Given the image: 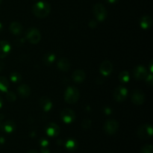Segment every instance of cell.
Wrapping results in <instances>:
<instances>
[{"label":"cell","instance_id":"cell-1","mask_svg":"<svg viewBox=\"0 0 153 153\" xmlns=\"http://www.w3.org/2000/svg\"><path fill=\"white\" fill-rule=\"evenodd\" d=\"M32 12L34 16L38 18L46 17L51 12L50 4L45 1H37L33 5Z\"/></svg>","mask_w":153,"mask_h":153},{"label":"cell","instance_id":"cell-2","mask_svg":"<svg viewBox=\"0 0 153 153\" xmlns=\"http://www.w3.org/2000/svg\"><path fill=\"white\" fill-rule=\"evenodd\" d=\"M80 97V92L77 88L74 86H70L66 89L64 94V100L68 104H74L77 102Z\"/></svg>","mask_w":153,"mask_h":153},{"label":"cell","instance_id":"cell-3","mask_svg":"<svg viewBox=\"0 0 153 153\" xmlns=\"http://www.w3.org/2000/svg\"><path fill=\"white\" fill-rule=\"evenodd\" d=\"M93 13L96 19L100 22H102L107 18V10L101 3H97L93 7Z\"/></svg>","mask_w":153,"mask_h":153},{"label":"cell","instance_id":"cell-4","mask_svg":"<svg viewBox=\"0 0 153 153\" xmlns=\"http://www.w3.org/2000/svg\"><path fill=\"white\" fill-rule=\"evenodd\" d=\"M26 39L28 40V42L32 44H37L41 40V34L40 31L36 28H29L26 31L25 34Z\"/></svg>","mask_w":153,"mask_h":153},{"label":"cell","instance_id":"cell-5","mask_svg":"<svg viewBox=\"0 0 153 153\" xmlns=\"http://www.w3.org/2000/svg\"><path fill=\"white\" fill-rule=\"evenodd\" d=\"M137 136L143 140L151 138L152 136V126L150 124H143L140 126L137 129Z\"/></svg>","mask_w":153,"mask_h":153},{"label":"cell","instance_id":"cell-6","mask_svg":"<svg viewBox=\"0 0 153 153\" xmlns=\"http://www.w3.org/2000/svg\"><path fill=\"white\" fill-rule=\"evenodd\" d=\"M119 128V123L113 119L108 120L105 121L103 126L104 131L107 134H114L118 131Z\"/></svg>","mask_w":153,"mask_h":153},{"label":"cell","instance_id":"cell-7","mask_svg":"<svg viewBox=\"0 0 153 153\" xmlns=\"http://www.w3.org/2000/svg\"><path fill=\"white\" fill-rule=\"evenodd\" d=\"M128 97V90L123 86H118L114 91V98L118 102H123Z\"/></svg>","mask_w":153,"mask_h":153},{"label":"cell","instance_id":"cell-8","mask_svg":"<svg viewBox=\"0 0 153 153\" xmlns=\"http://www.w3.org/2000/svg\"><path fill=\"white\" fill-rule=\"evenodd\" d=\"M61 118L67 124L72 123L76 119V114L72 109L65 108L61 111Z\"/></svg>","mask_w":153,"mask_h":153},{"label":"cell","instance_id":"cell-9","mask_svg":"<svg viewBox=\"0 0 153 153\" xmlns=\"http://www.w3.org/2000/svg\"><path fill=\"white\" fill-rule=\"evenodd\" d=\"M131 100L136 105H140L145 101L144 93L141 90H134L131 95Z\"/></svg>","mask_w":153,"mask_h":153},{"label":"cell","instance_id":"cell-10","mask_svg":"<svg viewBox=\"0 0 153 153\" xmlns=\"http://www.w3.org/2000/svg\"><path fill=\"white\" fill-rule=\"evenodd\" d=\"M133 75L137 80H145L148 76V72L144 67L139 65L134 69Z\"/></svg>","mask_w":153,"mask_h":153},{"label":"cell","instance_id":"cell-11","mask_svg":"<svg viewBox=\"0 0 153 153\" xmlns=\"http://www.w3.org/2000/svg\"><path fill=\"white\" fill-rule=\"evenodd\" d=\"M113 71V65L109 61H104L100 66V72L104 76H108Z\"/></svg>","mask_w":153,"mask_h":153},{"label":"cell","instance_id":"cell-12","mask_svg":"<svg viewBox=\"0 0 153 153\" xmlns=\"http://www.w3.org/2000/svg\"><path fill=\"white\" fill-rule=\"evenodd\" d=\"M46 133L49 137H56L60 133V127L55 123H51L46 127Z\"/></svg>","mask_w":153,"mask_h":153},{"label":"cell","instance_id":"cell-13","mask_svg":"<svg viewBox=\"0 0 153 153\" xmlns=\"http://www.w3.org/2000/svg\"><path fill=\"white\" fill-rule=\"evenodd\" d=\"M11 46L6 40H0V58H4L10 52Z\"/></svg>","mask_w":153,"mask_h":153},{"label":"cell","instance_id":"cell-14","mask_svg":"<svg viewBox=\"0 0 153 153\" xmlns=\"http://www.w3.org/2000/svg\"><path fill=\"white\" fill-rule=\"evenodd\" d=\"M40 105L44 111H49L52 108V102L49 97L43 96L40 99Z\"/></svg>","mask_w":153,"mask_h":153},{"label":"cell","instance_id":"cell-15","mask_svg":"<svg viewBox=\"0 0 153 153\" xmlns=\"http://www.w3.org/2000/svg\"><path fill=\"white\" fill-rule=\"evenodd\" d=\"M85 77H86V75L82 70H75L73 73V76H72L73 80L77 84L82 83L85 81Z\"/></svg>","mask_w":153,"mask_h":153},{"label":"cell","instance_id":"cell-16","mask_svg":"<svg viewBox=\"0 0 153 153\" xmlns=\"http://www.w3.org/2000/svg\"><path fill=\"white\" fill-rule=\"evenodd\" d=\"M9 30L14 35H19L22 32L23 26L19 22H12L9 26Z\"/></svg>","mask_w":153,"mask_h":153},{"label":"cell","instance_id":"cell-17","mask_svg":"<svg viewBox=\"0 0 153 153\" xmlns=\"http://www.w3.org/2000/svg\"><path fill=\"white\" fill-rule=\"evenodd\" d=\"M152 25V19L149 15H145L142 16L140 19V26L143 29H149Z\"/></svg>","mask_w":153,"mask_h":153},{"label":"cell","instance_id":"cell-18","mask_svg":"<svg viewBox=\"0 0 153 153\" xmlns=\"http://www.w3.org/2000/svg\"><path fill=\"white\" fill-rule=\"evenodd\" d=\"M57 67L61 71L67 72L70 68V62L66 58H61L58 60Z\"/></svg>","mask_w":153,"mask_h":153},{"label":"cell","instance_id":"cell-19","mask_svg":"<svg viewBox=\"0 0 153 153\" xmlns=\"http://www.w3.org/2000/svg\"><path fill=\"white\" fill-rule=\"evenodd\" d=\"M16 123L13 122L11 120H6L5 122L3 123V124L1 125V128L4 131L7 133H11L16 129Z\"/></svg>","mask_w":153,"mask_h":153},{"label":"cell","instance_id":"cell-20","mask_svg":"<svg viewBox=\"0 0 153 153\" xmlns=\"http://www.w3.org/2000/svg\"><path fill=\"white\" fill-rule=\"evenodd\" d=\"M17 92L21 97L26 98V97H29L30 94H31V89H30V87L28 85L22 84L18 87Z\"/></svg>","mask_w":153,"mask_h":153},{"label":"cell","instance_id":"cell-21","mask_svg":"<svg viewBox=\"0 0 153 153\" xmlns=\"http://www.w3.org/2000/svg\"><path fill=\"white\" fill-rule=\"evenodd\" d=\"M43 64L46 66L52 65L55 61V55L53 53H48L43 57Z\"/></svg>","mask_w":153,"mask_h":153},{"label":"cell","instance_id":"cell-22","mask_svg":"<svg viewBox=\"0 0 153 153\" xmlns=\"http://www.w3.org/2000/svg\"><path fill=\"white\" fill-rule=\"evenodd\" d=\"M9 88V82L7 78L0 76V91L2 92H7Z\"/></svg>","mask_w":153,"mask_h":153},{"label":"cell","instance_id":"cell-23","mask_svg":"<svg viewBox=\"0 0 153 153\" xmlns=\"http://www.w3.org/2000/svg\"><path fill=\"white\" fill-rule=\"evenodd\" d=\"M118 78H119V80L122 83H127V82H128V81L130 80L129 73H128V71H126V70L120 72Z\"/></svg>","mask_w":153,"mask_h":153},{"label":"cell","instance_id":"cell-24","mask_svg":"<svg viewBox=\"0 0 153 153\" xmlns=\"http://www.w3.org/2000/svg\"><path fill=\"white\" fill-rule=\"evenodd\" d=\"M77 142L74 139H69L67 140V142L65 143V146L67 149L70 151H73L75 149H76L77 148Z\"/></svg>","mask_w":153,"mask_h":153},{"label":"cell","instance_id":"cell-25","mask_svg":"<svg viewBox=\"0 0 153 153\" xmlns=\"http://www.w3.org/2000/svg\"><path fill=\"white\" fill-rule=\"evenodd\" d=\"M10 81L13 83H19L22 80V76L17 72H13L10 73Z\"/></svg>","mask_w":153,"mask_h":153},{"label":"cell","instance_id":"cell-26","mask_svg":"<svg viewBox=\"0 0 153 153\" xmlns=\"http://www.w3.org/2000/svg\"><path fill=\"white\" fill-rule=\"evenodd\" d=\"M6 99L9 102H14L16 100V96L14 92L13 91H7L6 94Z\"/></svg>","mask_w":153,"mask_h":153},{"label":"cell","instance_id":"cell-27","mask_svg":"<svg viewBox=\"0 0 153 153\" xmlns=\"http://www.w3.org/2000/svg\"><path fill=\"white\" fill-rule=\"evenodd\" d=\"M140 153H153L152 146L150 144L145 145L140 149Z\"/></svg>","mask_w":153,"mask_h":153},{"label":"cell","instance_id":"cell-28","mask_svg":"<svg viewBox=\"0 0 153 153\" xmlns=\"http://www.w3.org/2000/svg\"><path fill=\"white\" fill-rule=\"evenodd\" d=\"M91 124H92V123H91V120L85 119L82 120L81 126H82V127L84 129H89L91 126Z\"/></svg>","mask_w":153,"mask_h":153},{"label":"cell","instance_id":"cell-29","mask_svg":"<svg viewBox=\"0 0 153 153\" xmlns=\"http://www.w3.org/2000/svg\"><path fill=\"white\" fill-rule=\"evenodd\" d=\"M145 80H146V84H147V85H150V86H151V85H152V84H153V77H152V73H151V74H148L147 77L146 78V79H145Z\"/></svg>","mask_w":153,"mask_h":153},{"label":"cell","instance_id":"cell-30","mask_svg":"<svg viewBox=\"0 0 153 153\" xmlns=\"http://www.w3.org/2000/svg\"><path fill=\"white\" fill-rule=\"evenodd\" d=\"M88 25H89V27L91 28H92V29H94V28H95L97 26V22H96L95 20L92 19V20L90 21V22L88 23Z\"/></svg>","mask_w":153,"mask_h":153},{"label":"cell","instance_id":"cell-31","mask_svg":"<svg viewBox=\"0 0 153 153\" xmlns=\"http://www.w3.org/2000/svg\"><path fill=\"white\" fill-rule=\"evenodd\" d=\"M40 144L41 147H46V146H48V145H49V142L46 139H42L40 141Z\"/></svg>","mask_w":153,"mask_h":153},{"label":"cell","instance_id":"cell-32","mask_svg":"<svg viewBox=\"0 0 153 153\" xmlns=\"http://www.w3.org/2000/svg\"><path fill=\"white\" fill-rule=\"evenodd\" d=\"M41 153H49V149L48 148V146L41 147Z\"/></svg>","mask_w":153,"mask_h":153},{"label":"cell","instance_id":"cell-33","mask_svg":"<svg viewBox=\"0 0 153 153\" xmlns=\"http://www.w3.org/2000/svg\"><path fill=\"white\" fill-rule=\"evenodd\" d=\"M105 1L109 4H116L117 2H118V0H105Z\"/></svg>","mask_w":153,"mask_h":153},{"label":"cell","instance_id":"cell-34","mask_svg":"<svg viewBox=\"0 0 153 153\" xmlns=\"http://www.w3.org/2000/svg\"><path fill=\"white\" fill-rule=\"evenodd\" d=\"M105 111H106V112H105V113L108 114H111L112 113L111 110L109 108H105Z\"/></svg>","mask_w":153,"mask_h":153},{"label":"cell","instance_id":"cell-35","mask_svg":"<svg viewBox=\"0 0 153 153\" xmlns=\"http://www.w3.org/2000/svg\"><path fill=\"white\" fill-rule=\"evenodd\" d=\"M3 68H4V63L0 61V72L3 70Z\"/></svg>","mask_w":153,"mask_h":153},{"label":"cell","instance_id":"cell-36","mask_svg":"<svg viewBox=\"0 0 153 153\" xmlns=\"http://www.w3.org/2000/svg\"><path fill=\"white\" fill-rule=\"evenodd\" d=\"M2 105H3V100H2V98L0 97V109L1 108Z\"/></svg>","mask_w":153,"mask_h":153},{"label":"cell","instance_id":"cell-37","mask_svg":"<svg viewBox=\"0 0 153 153\" xmlns=\"http://www.w3.org/2000/svg\"><path fill=\"white\" fill-rule=\"evenodd\" d=\"M2 29H3V25L1 23V22H0V32L2 31Z\"/></svg>","mask_w":153,"mask_h":153},{"label":"cell","instance_id":"cell-38","mask_svg":"<svg viewBox=\"0 0 153 153\" xmlns=\"http://www.w3.org/2000/svg\"><path fill=\"white\" fill-rule=\"evenodd\" d=\"M150 71L151 73H152V61H151V64H150Z\"/></svg>","mask_w":153,"mask_h":153},{"label":"cell","instance_id":"cell-39","mask_svg":"<svg viewBox=\"0 0 153 153\" xmlns=\"http://www.w3.org/2000/svg\"><path fill=\"white\" fill-rule=\"evenodd\" d=\"M28 153H38V152H37L36 150H31V151H29Z\"/></svg>","mask_w":153,"mask_h":153},{"label":"cell","instance_id":"cell-40","mask_svg":"<svg viewBox=\"0 0 153 153\" xmlns=\"http://www.w3.org/2000/svg\"><path fill=\"white\" fill-rule=\"evenodd\" d=\"M2 1H3V0H0V4H1V2H2Z\"/></svg>","mask_w":153,"mask_h":153}]
</instances>
